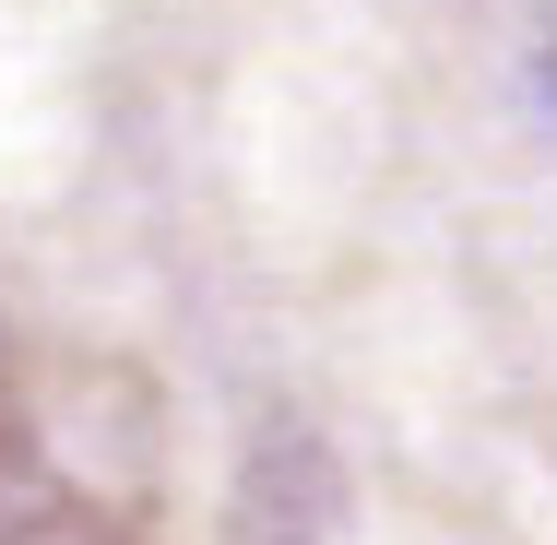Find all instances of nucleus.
I'll return each instance as SVG.
<instances>
[{
  "label": "nucleus",
  "mask_w": 557,
  "mask_h": 545,
  "mask_svg": "<svg viewBox=\"0 0 557 545\" xmlns=\"http://www.w3.org/2000/svg\"><path fill=\"white\" fill-rule=\"evenodd\" d=\"M0 545H96L72 510H0Z\"/></svg>",
  "instance_id": "1"
},
{
  "label": "nucleus",
  "mask_w": 557,
  "mask_h": 545,
  "mask_svg": "<svg viewBox=\"0 0 557 545\" xmlns=\"http://www.w3.org/2000/svg\"><path fill=\"white\" fill-rule=\"evenodd\" d=\"M546 108H557V48H546Z\"/></svg>",
  "instance_id": "2"
}]
</instances>
